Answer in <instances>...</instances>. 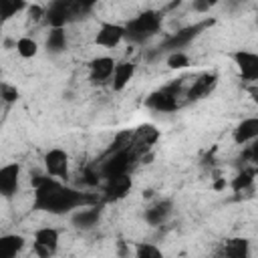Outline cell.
I'll list each match as a JSON object with an SVG mask.
<instances>
[{"instance_id":"6da1fadb","label":"cell","mask_w":258,"mask_h":258,"mask_svg":"<svg viewBox=\"0 0 258 258\" xmlns=\"http://www.w3.org/2000/svg\"><path fill=\"white\" fill-rule=\"evenodd\" d=\"M89 202H95V200L83 194L81 189L67 185V181H60L46 173L34 181V191H32L34 210H42L52 216H67Z\"/></svg>"},{"instance_id":"7a4b0ae2","label":"cell","mask_w":258,"mask_h":258,"mask_svg":"<svg viewBox=\"0 0 258 258\" xmlns=\"http://www.w3.org/2000/svg\"><path fill=\"white\" fill-rule=\"evenodd\" d=\"M99 0H52L44 8V20L48 26H67L69 22L89 14Z\"/></svg>"},{"instance_id":"3957f363","label":"cell","mask_w":258,"mask_h":258,"mask_svg":"<svg viewBox=\"0 0 258 258\" xmlns=\"http://www.w3.org/2000/svg\"><path fill=\"white\" fill-rule=\"evenodd\" d=\"M163 22L161 12L157 10H145L137 16H133L129 22H125V40L131 42H143L159 32Z\"/></svg>"},{"instance_id":"277c9868","label":"cell","mask_w":258,"mask_h":258,"mask_svg":"<svg viewBox=\"0 0 258 258\" xmlns=\"http://www.w3.org/2000/svg\"><path fill=\"white\" fill-rule=\"evenodd\" d=\"M42 167L44 173L50 177H56L60 181H67L71 175V155L62 147H50L46 149L42 157Z\"/></svg>"},{"instance_id":"5b68a950","label":"cell","mask_w":258,"mask_h":258,"mask_svg":"<svg viewBox=\"0 0 258 258\" xmlns=\"http://www.w3.org/2000/svg\"><path fill=\"white\" fill-rule=\"evenodd\" d=\"M58 244H60V230L58 228L42 226V228H36L32 232V250L36 256H42V258L54 256L58 252Z\"/></svg>"},{"instance_id":"8992f818","label":"cell","mask_w":258,"mask_h":258,"mask_svg":"<svg viewBox=\"0 0 258 258\" xmlns=\"http://www.w3.org/2000/svg\"><path fill=\"white\" fill-rule=\"evenodd\" d=\"M22 179V165L18 161H10L0 165V198L12 200L20 191Z\"/></svg>"},{"instance_id":"52a82bcc","label":"cell","mask_w":258,"mask_h":258,"mask_svg":"<svg viewBox=\"0 0 258 258\" xmlns=\"http://www.w3.org/2000/svg\"><path fill=\"white\" fill-rule=\"evenodd\" d=\"M123 40H125V24L119 22H101L93 38V42L105 50L117 48Z\"/></svg>"},{"instance_id":"ba28073f","label":"cell","mask_w":258,"mask_h":258,"mask_svg":"<svg viewBox=\"0 0 258 258\" xmlns=\"http://www.w3.org/2000/svg\"><path fill=\"white\" fill-rule=\"evenodd\" d=\"M230 56H232V60H234V64H236V69L244 81H250V83L258 81V54L254 50L238 48Z\"/></svg>"},{"instance_id":"9c48e42d","label":"cell","mask_w":258,"mask_h":258,"mask_svg":"<svg viewBox=\"0 0 258 258\" xmlns=\"http://www.w3.org/2000/svg\"><path fill=\"white\" fill-rule=\"evenodd\" d=\"M173 214V202L167 200V198H159L155 202H151L145 212H143V220L151 226V228H159L163 226Z\"/></svg>"},{"instance_id":"30bf717a","label":"cell","mask_w":258,"mask_h":258,"mask_svg":"<svg viewBox=\"0 0 258 258\" xmlns=\"http://www.w3.org/2000/svg\"><path fill=\"white\" fill-rule=\"evenodd\" d=\"M101 214H103V206L101 204L97 206V202H89V204L77 208L75 212H71L69 216H71L73 226H77L81 230H89V228H95L99 224Z\"/></svg>"},{"instance_id":"8fae6325","label":"cell","mask_w":258,"mask_h":258,"mask_svg":"<svg viewBox=\"0 0 258 258\" xmlns=\"http://www.w3.org/2000/svg\"><path fill=\"white\" fill-rule=\"evenodd\" d=\"M131 185H133L131 173H121V175L107 177L105 183H103V200L105 202H117V200H121L129 194Z\"/></svg>"},{"instance_id":"7c38bea8","label":"cell","mask_w":258,"mask_h":258,"mask_svg":"<svg viewBox=\"0 0 258 258\" xmlns=\"http://www.w3.org/2000/svg\"><path fill=\"white\" fill-rule=\"evenodd\" d=\"M115 58L109 56V54H101L97 58H93L89 62V79L93 83H109L111 75H113V69H115Z\"/></svg>"},{"instance_id":"4fadbf2b","label":"cell","mask_w":258,"mask_h":258,"mask_svg":"<svg viewBox=\"0 0 258 258\" xmlns=\"http://www.w3.org/2000/svg\"><path fill=\"white\" fill-rule=\"evenodd\" d=\"M135 71H137V64H135L133 60H119V62H115L113 75H111V79H109L111 89L117 91V93L123 91V89L129 85V81H133Z\"/></svg>"},{"instance_id":"5bb4252c","label":"cell","mask_w":258,"mask_h":258,"mask_svg":"<svg viewBox=\"0 0 258 258\" xmlns=\"http://www.w3.org/2000/svg\"><path fill=\"white\" fill-rule=\"evenodd\" d=\"M210 22H200V24H196V26H187V28H181V30H177L175 34H171L165 42H163V48H171V50H183V46L191 40V38H196L206 26H208Z\"/></svg>"},{"instance_id":"9a60e30c","label":"cell","mask_w":258,"mask_h":258,"mask_svg":"<svg viewBox=\"0 0 258 258\" xmlns=\"http://www.w3.org/2000/svg\"><path fill=\"white\" fill-rule=\"evenodd\" d=\"M216 83H218V77H216L214 73H202V75H200V77L194 81V85H191V87L185 91L187 101H196V99L208 97V95L214 91Z\"/></svg>"},{"instance_id":"2e32d148","label":"cell","mask_w":258,"mask_h":258,"mask_svg":"<svg viewBox=\"0 0 258 258\" xmlns=\"http://www.w3.org/2000/svg\"><path fill=\"white\" fill-rule=\"evenodd\" d=\"M232 137H234V143L236 145H248V143L256 141V137H258V117H246V119H242L236 125Z\"/></svg>"},{"instance_id":"e0dca14e","label":"cell","mask_w":258,"mask_h":258,"mask_svg":"<svg viewBox=\"0 0 258 258\" xmlns=\"http://www.w3.org/2000/svg\"><path fill=\"white\" fill-rule=\"evenodd\" d=\"M67 26H48L44 46L50 54H60L67 48Z\"/></svg>"},{"instance_id":"ac0fdd59","label":"cell","mask_w":258,"mask_h":258,"mask_svg":"<svg viewBox=\"0 0 258 258\" xmlns=\"http://www.w3.org/2000/svg\"><path fill=\"white\" fill-rule=\"evenodd\" d=\"M149 107L157 109V111H171L177 107V93L171 91V87L163 89V91H157L151 95V99L147 101Z\"/></svg>"},{"instance_id":"d6986e66","label":"cell","mask_w":258,"mask_h":258,"mask_svg":"<svg viewBox=\"0 0 258 258\" xmlns=\"http://www.w3.org/2000/svg\"><path fill=\"white\" fill-rule=\"evenodd\" d=\"M24 248V238L20 234H2L0 236V258H12Z\"/></svg>"},{"instance_id":"ffe728a7","label":"cell","mask_w":258,"mask_h":258,"mask_svg":"<svg viewBox=\"0 0 258 258\" xmlns=\"http://www.w3.org/2000/svg\"><path fill=\"white\" fill-rule=\"evenodd\" d=\"M28 8V0H0V24L16 18Z\"/></svg>"},{"instance_id":"44dd1931","label":"cell","mask_w":258,"mask_h":258,"mask_svg":"<svg viewBox=\"0 0 258 258\" xmlns=\"http://www.w3.org/2000/svg\"><path fill=\"white\" fill-rule=\"evenodd\" d=\"M14 48L18 52L20 58H34L40 50L38 46V40H34L32 36H20L16 42H14Z\"/></svg>"},{"instance_id":"7402d4cb","label":"cell","mask_w":258,"mask_h":258,"mask_svg":"<svg viewBox=\"0 0 258 258\" xmlns=\"http://www.w3.org/2000/svg\"><path fill=\"white\" fill-rule=\"evenodd\" d=\"M222 254H226V256H230V258H246V256H248V240H244V238H234V240L224 242Z\"/></svg>"},{"instance_id":"603a6c76","label":"cell","mask_w":258,"mask_h":258,"mask_svg":"<svg viewBox=\"0 0 258 258\" xmlns=\"http://www.w3.org/2000/svg\"><path fill=\"white\" fill-rule=\"evenodd\" d=\"M254 175H256V171L254 169H242L234 179H232V189L236 191V194H242V191H246V189H252L254 187Z\"/></svg>"},{"instance_id":"cb8c5ba5","label":"cell","mask_w":258,"mask_h":258,"mask_svg":"<svg viewBox=\"0 0 258 258\" xmlns=\"http://www.w3.org/2000/svg\"><path fill=\"white\" fill-rule=\"evenodd\" d=\"M165 64L173 71H181V69L189 67V54L185 50H171L165 58Z\"/></svg>"},{"instance_id":"d4e9b609","label":"cell","mask_w":258,"mask_h":258,"mask_svg":"<svg viewBox=\"0 0 258 258\" xmlns=\"http://www.w3.org/2000/svg\"><path fill=\"white\" fill-rule=\"evenodd\" d=\"M133 254L137 258H161V248L153 242H137Z\"/></svg>"},{"instance_id":"484cf974","label":"cell","mask_w":258,"mask_h":258,"mask_svg":"<svg viewBox=\"0 0 258 258\" xmlns=\"http://www.w3.org/2000/svg\"><path fill=\"white\" fill-rule=\"evenodd\" d=\"M0 97H2V101H6V103H14V101L18 99V89L4 83V85H0Z\"/></svg>"},{"instance_id":"4316f807","label":"cell","mask_w":258,"mask_h":258,"mask_svg":"<svg viewBox=\"0 0 258 258\" xmlns=\"http://www.w3.org/2000/svg\"><path fill=\"white\" fill-rule=\"evenodd\" d=\"M218 2H220V0H194V2H191V10L198 12V14H206V12H210V8H214Z\"/></svg>"},{"instance_id":"83f0119b","label":"cell","mask_w":258,"mask_h":258,"mask_svg":"<svg viewBox=\"0 0 258 258\" xmlns=\"http://www.w3.org/2000/svg\"><path fill=\"white\" fill-rule=\"evenodd\" d=\"M28 14H30V18L32 20H40V18H44V6L42 4H38V2H32V4H28Z\"/></svg>"},{"instance_id":"f1b7e54d","label":"cell","mask_w":258,"mask_h":258,"mask_svg":"<svg viewBox=\"0 0 258 258\" xmlns=\"http://www.w3.org/2000/svg\"><path fill=\"white\" fill-rule=\"evenodd\" d=\"M222 187H226V179H218L214 183V189H222Z\"/></svg>"}]
</instances>
